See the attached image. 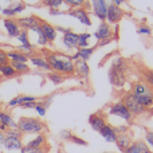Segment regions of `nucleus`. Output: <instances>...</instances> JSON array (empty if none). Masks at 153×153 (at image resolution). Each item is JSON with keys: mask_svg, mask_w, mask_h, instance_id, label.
Instances as JSON below:
<instances>
[{"mask_svg": "<svg viewBox=\"0 0 153 153\" xmlns=\"http://www.w3.org/2000/svg\"><path fill=\"white\" fill-rule=\"evenodd\" d=\"M42 53L50 65L51 71L59 73L65 76L74 75V61L71 59V55L61 51H42Z\"/></svg>", "mask_w": 153, "mask_h": 153, "instance_id": "f257e3e1", "label": "nucleus"}, {"mask_svg": "<svg viewBox=\"0 0 153 153\" xmlns=\"http://www.w3.org/2000/svg\"><path fill=\"white\" fill-rule=\"evenodd\" d=\"M128 73V62L125 58L118 56L113 61L110 69H109V81L114 87H124L126 82Z\"/></svg>", "mask_w": 153, "mask_h": 153, "instance_id": "f03ea898", "label": "nucleus"}, {"mask_svg": "<svg viewBox=\"0 0 153 153\" xmlns=\"http://www.w3.org/2000/svg\"><path fill=\"white\" fill-rule=\"evenodd\" d=\"M18 129L23 134H39L47 130V125L40 118L35 117H20L18 121Z\"/></svg>", "mask_w": 153, "mask_h": 153, "instance_id": "7ed1b4c3", "label": "nucleus"}, {"mask_svg": "<svg viewBox=\"0 0 153 153\" xmlns=\"http://www.w3.org/2000/svg\"><path fill=\"white\" fill-rule=\"evenodd\" d=\"M132 93L144 108H146L148 110L153 108V89L146 83H144L143 81L136 82L132 86Z\"/></svg>", "mask_w": 153, "mask_h": 153, "instance_id": "20e7f679", "label": "nucleus"}, {"mask_svg": "<svg viewBox=\"0 0 153 153\" xmlns=\"http://www.w3.org/2000/svg\"><path fill=\"white\" fill-rule=\"evenodd\" d=\"M121 102L124 103L125 106L128 108V110L130 111V114H132L133 117H138V116H143V114H145L146 111H148V109L144 108L143 105H141L140 102H138V100L134 97V94H133L132 91L126 93V94L122 97Z\"/></svg>", "mask_w": 153, "mask_h": 153, "instance_id": "39448f33", "label": "nucleus"}, {"mask_svg": "<svg viewBox=\"0 0 153 153\" xmlns=\"http://www.w3.org/2000/svg\"><path fill=\"white\" fill-rule=\"evenodd\" d=\"M124 16H125V12H124V10H122L121 7L113 4V3L108 5V11H106V19L105 20L108 22L110 26H113V24H118L122 20Z\"/></svg>", "mask_w": 153, "mask_h": 153, "instance_id": "423d86ee", "label": "nucleus"}, {"mask_svg": "<svg viewBox=\"0 0 153 153\" xmlns=\"http://www.w3.org/2000/svg\"><path fill=\"white\" fill-rule=\"evenodd\" d=\"M109 114H110V116H116V117H118V118H122L126 122H130L133 120V116L130 114V111L128 110V108L121 101L113 103V105L109 108Z\"/></svg>", "mask_w": 153, "mask_h": 153, "instance_id": "0eeeda50", "label": "nucleus"}, {"mask_svg": "<svg viewBox=\"0 0 153 153\" xmlns=\"http://www.w3.org/2000/svg\"><path fill=\"white\" fill-rule=\"evenodd\" d=\"M65 15L73 16V18L76 19V20H79V23H82L83 26H86V27L91 26L90 15H89V12H87L86 8H83V7H81V8H70L69 11L65 12Z\"/></svg>", "mask_w": 153, "mask_h": 153, "instance_id": "6e6552de", "label": "nucleus"}, {"mask_svg": "<svg viewBox=\"0 0 153 153\" xmlns=\"http://www.w3.org/2000/svg\"><path fill=\"white\" fill-rule=\"evenodd\" d=\"M94 36L98 42H102V40H106V39H111V36H113V28H111V26L108 22L103 20V22H101L98 28L95 30Z\"/></svg>", "mask_w": 153, "mask_h": 153, "instance_id": "1a4fd4ad", "label": "nucleus"}, {"mask_svg": "<svg viewBox=\"0 0 153 153\" xmlns=\"http://www.w3.org/2000/svg\"><path fill=\"white\" fill-rule=\"evenodd\" d=\"M3 26H4L5 32H7V35L10 38H18L22 31L20 26L18 24L16 19L13 18H4L3 19Z\"/></svg>", "mask_w": 153, "mask_h": 153, "instance_id": "9d476101", "label": "nucleus"}, {"mask_svg": "<svg viewBox=\"0 0 153 153\" xmlns=\"http://www.w3.org/2000/svg\"><path fill=\"white\" fill-rule=\"evenodd\" d=\"M89 124L93 130L100 132V130L108 124V120H106V116L102 111H97V113H93L91 116L89 117Z\"/></svg>", "mask_w": 153, "mask_h": 153, "instance_id": "9b49d317", "label": "nucleus"}, {"mask_svg": "<svg viewBox=\"0 0 153 153\" xmlns=\"http://www.w3.org/2000/svg\"><path fill=\"white\" fill-rule=\"evenodd\" d=\"M74 74L78 76L79 79H85L87 81L90 76V67L86 61L82 59H76L74 61Z\"/></svg>", "mask_w": 153, "mask_h": 153, "instance_id": "f8f14e48", "label": "nucleus"}, {"mask_svg": "<svg viewBox=\"0 0 153 153\" xmlns=\"http://www.w3.org/2000/svg\"><path fill=\"white\" fill-rule=\"evenodd\" d=\"M40 20H42V19L38 18V16H35V15H30V16H24V18L16 19L18 24L20 26V28L22 30H27V31H31L34 27L39 26Z\"/></svg>", "mask_w": 153, "mask_h": 153, "instance_id": "ddd939ff", "label": "nucleus"}, {"mask_svg": "<svg viewBox=\"0 0 153 153\" xmlns=\"http://www.w3.org/2000/svg\"><path fill=\"white\" fill-rule=\"evenodd\" d=\"M24 10H26V4H24L23 1H13V3H11L8 7L3 8L1 13L5 18H13V16L22 13Z\"/></svg>", "mask_w": 153, "mask_h": 153, "instance_id": "4468645a", "label": "nucleus"}, {"mask_svg": "<svg viewBox=\"0 0 153 153\" xmlns=\"http://www.w3.org/2000/svg\"><path fill=\"white\" fill-rule=\"evenodd\" d=\"M91 10L93 13L103 22L106 19V11H108V3L105 0H91Z\"/></svg>", "mask_w": 153, "mask_h": 153, "instance_id": "2eb2a0df", "label": "nucleus"}, {"mask_svg": "<svg viewBox=\"0 0 153 153\" xmlns=\"http://www.w3.org/2000/svg\"><path fill=\"white\" fill-rule=\"evenodd\" d=\"M133 143V134L132 132H125V133H120V134H117V140H116V145L117 148L120 149L122 153L126 151L128 148L130 146V144Z\"/></svg>", "mask_w": 153, "mask_h": 153, "instance_id": "dca6fc26", "label": "nucleus"}, {"mask_svg": "<svg viewBox=\"0 0 153 153\" xmlns=\"http://www.w3.org/2000/svg\"><path fill=\"white\" fill-rule=\"evenodd\" d=\"M78 39H79V35L73 31V30H70L69 32L63 34L62 43H63V46L67 50H76L78 48Z\"/></svg>", "mask_w": 153, "mask_h": 153, "instance_id": "f3484780", "label": "nucleus"}, {"mask_svg": "<svg viewBox=\"0 0 153 153\" xmlns=\"http://www.w3.org/2000/svg\"><path fill=\"white\" fill-rule=\"evenodd\" d=\"M124 153H152V149L145 140H134Z\"/></svg>", "mask_w": 153, "mask_h": 153, "instance_id": "a211bd4d", "label": "nucleus"}, {"mask_svg": "<svg viewBox=\"0 0 153 153\" xmlns=\"http://www.w3.org/2000/svg\"><path fill=\"white\" fill-rule=\"evenodd\" d=\"M40 28H42L45 36L47 38L48 43H50V45H53L54 40L56 39V35H58V31H56V28L53 26V24L47 23L46 20H40Z\"/></svg>", "mask_w": 153, "mask_h": 153, "instance_id": "6ab92c4d", "label": "nucleus"}, {"mask_svg": "<svg viewBox=\"0 0 153 153\" xmlns=\"http://www.w3.org/2000/svg\"><path fill=\"white\" fill-rule=\"evenodd\" d=\"M23 143H22V138H16V137H7L4 138V144H3V148L8 152H16L20 151L23 148Z\"/></svg>", "mask_w": 153, "mask_h": 153, "instance_id": "aec40b11", "label": "nucleus"}, {"mask_svg": "<svg viewBox=\"0 0 153 153\" xmlns=\"http://www.w3.org/2000/svg\"><path fill=\"white\" fill-rule=\"evenodd\" d=\"M97 46H93V47H85V48H76V51L71 55L73 61H76V59H82V61H89L91 58L93 53L95 51Z\"/></svg>", "mask_w": 153, "mask_h": 153, "instance_id": "412c9836", "label": "nucleus"}, {"mask_svg": "<svg viewBox=\"0 0 153 153\" xmlns=\"http://www.w3.org/2000/svg\"><path fill=\"white\" fill-rule=\"evenodd\" d=\"M98 133H100V134L102 136L103 138H105V141H108V143H116V140H117V132H116V129H114L113 125L106 124L105 126H103Z\"/></svg>", "mask_w": 153, "mask_h": 153, "instance_id": "4be33fe9", "label": "nucleus"}, {"mask_svg": "<svg viewBox=\"0 0 153 153\" xmlns=\"http://www.w3.org/2000/svg\"><path fill=\"white\" fill-rule=\"evenodd\" d=\"M0 125H4L7 129H18V122L5 110H0Z\"/></svg>", "mask_w": 153, "mask_h": 153, "instance_id": "5701e85b", "label": "nucleus"}, {"mask_svg": "<svg viewBox=\"0 0 153 153\" xmlns=\"http://www.w3.org/2000/svg\"><path fill=\"white\" fill-rule=\"evenodd\" d=\"M30 62L32 63V66H35L36 69H40V70H45V71H51V67H50V65H48V62L46 61V58L45 56H42V55H34V56H31V58L28 59Z\"/></svg>", "mask_w": 153, "mask_h": 153, "instance_id": "b1692460", "label": "nucleus"}, {"mask_svg": "<svg viewBox=\"0 0 153 153\" xmlns=\"http://www.w3.org/2000/svg\"><path fill=\"white\" fill-rule=\"evenodd\" d=\"M7 56L10 62H20V63H28V56L19 50H10L7 51Z\"/></svg>", "mask_w": 153, "mask_h": 153, "instance_id": "393cba45", "label": "nucleus"}, {"mask_svg": "<svg viewBox=\"0 0 153 153\" xmlns=\"http://www.w3.org/2000/svg\"><path fill=\"white\" fill-rule=\"evenodd\" d=\"M47 145V136L45 133H39L36 134V137L32 138L31 141L26 144V146L28 148H42V146H46Z\"/></svg>", "mask_w": 153, "mask_h": 153, "instance_id": "a878e982", "label": "nucleus"}, {"mask_svg": "<svg viewBox=\"0 0 153 153\" xmlns=\"http://www.w3.org/2000/svg\"><path fill=\"white\" fill-rule=\"evenodd\" d=\"M31 32H34V34H36V45L38 46H40V47H46L47 45H50L48 43V40H47V38L45 36V34H43V31H42V28H40V24L39 26H36V27H34V28L31 30Z\"/></svg>", "mask_w": 153, "mask_h": 153, "instance_id": "bb28decb", "label": "nucleus"}, {"mask_svg": "<svg viewBox=\"0 0 153 153\" xmlns=\"http://www.w3.org/2000/svg\"><path fill=\"white\" fill-rule=\"evenodd\" d=\"M141 78H143L144 83H146L153 89V69H149V67L141 69Z\"/></svg>", "mask_w": 153, "mask_h": 153, "instance_id": "cd10ccee", "label": "nucleus"}, {"mask_svg": "<svg viewBox=\"0 0 153 153\" xmlns=\"http://www.w3.org/2000/svg\"><path fill=\"white\" fill-rule=\"evenodd\" d=\"M0 75H1V78L11 79V78H15L18 74H16L15 69L11 66V63H8V65H4V66L0 67Z\"/></svg>", "mask_w": 153, "mask_h": 153, "instance_id": "c85d7f7f", "label": "nucleus"}, {"mask_svg": "<svg viewBox=\"0 0 153 153\" xmlns=\"http://www.w3.org/2000/svg\"><path fill=\"white\" fill-rule=\"evenodd\" d=\"M11 66L15 69L16 74L22 75V74H27L31 71V67L28 66V63H20V62H10Z\"/></svg>", "mask_w": 153, "mask_h": 153, "instance_id": "c756f323", "label": "nucleus"}, {"mask_svg": "<svg viewBox=\"0 0 153 153\" xmlns=\"http://www.w3.org/2000/svg\"><path fill=\"white\" fill-rule=\"evenodd\" d=\"M47 79L48 81L53 82V85H61L65 82V79H66V76L59 74V73H55V71H48L47 73Z\"/></svg>", "mask_w": 153, "mask_h": 153, "instance_id": "7c9ffc66", "label": "nucleus"}, {"mask_svg": "<svg viewBox=\"0 0 153 153\" xmlns=\"http://www.w3.org/2000/svg\"><path fill=\"white\" fill-rule=\"evenodd\" d=\"M79 35V39H78V48H85V47H89V40L91 38V34L90 32H81Z\"/></svg>", "mask_w": 153, "mask_h": 153, "instance_id": "2f4dec72", "label": "nucleus"}, {"mask_svg": "<svg viewBox=\"0 0 153 153\" xmlns=\"http://www.w3.org/2000/svg\"><path fill=\"white\" fill-rule=\"evenodd\" d=\"M20 153H48V145L42 146V148H28L24 145L20 149Z\"/></svg>", "mask_w": 153, "mask_h": 153, "instance_id": "473e14b6", "label": "nucleus"}, {"mask_svg": "<svg viewBox=\"0 0 153 153\" xmlns=\"http://www.w3.org/2000/svg\"><path fill=\"white\" fill-rule=\"evenodd\" d=\"M16 39H18V42L20 43V45H30V43H31V40H30V31L22 30L19 36L16 38Z\"/></svg>", "mask_w": 153, "mask_h": 153, "instance_id": "72a5a7b5", "label": "nucleus"}, {"mask_svg": "<svg viewBox=\"0 0 153 153\" xmlns=\"http://www.w3.org/2000/svg\"><path fill=\"white\" fill-rule=\"evenodd\" d=\"M63 4H66L70 8H81V7L85 8L86 0H63Z\"/></svg>", "mask_w": 153, "mask_h": 153, "instance_id": "f704fd0d", "label": "nucleus"}, {"mask_svg": "<svg viewBox=\"0 0 153 153\" xmlns=\"http://www.w3.org/2000/svg\"><path fill=\"white\" fill-rule=\"evenodd\" d=\"M63 0H42V5L47 8H61Z\"/></svg>", "mask_w": 153, "mask_h": 153, "instance_id": "c9c22d12", "label": "nucleus"}, {"mask_svg": "<svg viewBox=\"0 0 153 153\" xmlns=\"http://www.w3.org/2000/svg\"><path fill=\"white\" fill-rule=\"evenodd\" d=\"M18 100H19V106L24 102H36V101H39L36 97H34V95H24V94L18 95Z\"/></svg>", "mask_w": 153, "mask_h": 153, "instance_id": "e433bc0d", "label": "nucleus"}, {"mask_svg": "<svg viewBox=\"0 0 153 153\" xmlns=\"http://www.w3.org/2000/svg\"><path fill=\"white\" fill-rule=\"evenodd\" d=\"M4 134L7 137H16V138H23V136H24L19 129H7Z\"/></svg>", "mask_w": 153, "mask_h": 153, "instance_id": "4c0bfd02", "label": "nucleus"}, {"mask_svg": "<svg viewBox=\"0 0 153 153\" xmlns=\"http://www.w3.org/2000/svg\"><path fill=\"white\" fill-rule=\"evenodd\" d=\"M137 32L140 35H146V36H151L152 35V30L149 28L148 26H145V24H141V26L137 28Z\"/></svg>", "mask_w": 153, "mask_h": 153, "instance_id": "58836bf2", "label": "nucleus"}, {"mask_svg": "<svg viewBox=\"0 0 153 153\" xmlns=\"http://www.w3.org/2000/svg\"><path fill=\"white\" fill-rule=\"evenodd\" d=\"M10 63V59L7 56V51L0 48V67L4 66V65H8Z\"/></svg>", "mask_w": 153, "mask_h": 153, "instance_id": "ea45409f", "label": "nucleus"}, {"mask_svg": "<svg viewBox=\"0 0 153 153\" xmlns=\"http://www.w3.org/2000/svg\"><path fill=\"white\" fill-rule=\"evenodd\" d=\"M145 143L153 151V130H146L145 132Z\"/></svg>", "mask_w": 153, "mask_h": 153, "instance_id": "a19ab883", "label": "nucleus"}, {"mask_svg": "<svg viewBox=\"0 0 153 153\" xmlns=\"http://www.w3.org/2000/svg\"><path fill=\"white\" fill-rule=\"evenodd\" d=\"M71 141L73 144H75V145H81V146H86L87 145V141H85L83 138H81V137H78V136H75V134H73V137H71Z\"/></svg>", "mask_w": 153, "mask_h": 153, "instance_id": "79ce46f5", "label": "nucleus"}, {"mask_svg": "<svg viewBox=\"0 0 153 153\" xmlns=\"http://www.w3.org/2000/svg\"><path fill=\"white\" fill-rule=\"evenodd\" d=\"M35 111H36V113L39 114L40 117H45V114H46V111H47V109H46L45 106L40 103V101H38V102H36V106H35Z\"/></svg>", "mask_w": 153, "mask_h": 153, "instance_id": "37998d69", "label": "nucleus"}, {"mask_svg": "<svg viewBox=\"0 0 153 153\" xmlns=\"http://www.w3.org/2000/svg\"><path fill=\"white\" fill-rule=\"evenodd\" d=\"M53 98H54V94H50V95H47V97H45V98H40L39 101H40V103L47 109L48 106L51 105V102H53Z\"/></svg>", "mask_w": 153, "mask_h": 153, "instance_id": "c03bdc74", "label": "nucleus"}, {"mask_svg": "<svg viewBox=\"0 0 153 153\" xmlns=\"http://www.w3.org/2000/svg\"><path fill=\"white\" fill-rule=\"evenodd\" d=\"M59 137H61L62 140H65V141H70L71 140V137H73V133H71V130L65 129V130H62V132L59 133Z\"/></svg>", "mask_w": 153, "mask_h": 153, "instance_id": "a18cd8bd", "label": "nucleus"}, {"mask_svg": "<svg viewBox=\"0 0 153 153\" xmlns=\"http://www.w3.org/2000/svg\"><path fill=\"white\" fill-rule=\"evenodd\" d=\"M114 129H116L117 134H120V133L129 132V130H130V128L128 126V125H120V126H114Z\"/></svg>", "mask_w": 153, "mask_h": 153, "instance_id": "49530a36", "label": "nucleus"}, {"mask_svg": "<svg viewBox=\"0 0 153 153\" xmlns=\"http://www.w3.org/2000/svg\"><path fill=\"white\" fill-rule=\"evenodd\" d=\"M48 13H50L51 16H59V15H65L63 11H61L59 8H50L48 10Z\"/></svg>", "mask_w": 153, "mask_h": 153, "instance_id": "de8ad7c7", "label": "nucleus"}, {"mask_svg": "<svg viewBox=\"0 0 153 153\" xmlns=\"http://www.w3.org/2000/svg\"><path fill=\"white\" fill-rule=\"evenodd\" d=\"M7 106H8L10 109L18 108V106H19V100H18V97H15V98H12V100H10V102L7 103Z\"/></svg>", "mask_w": 153, "mask_h": 153, "instance_id": "09e8293b", "label": "nucleus"}, {"mask_svg": "<svg viewBox=\"0 0 153 153\" xmlns=\"http://www.w3.org/2000/svg\"><path fill=\"white\" fill-rule=\"evenodd\" d=\"M36 102H38V101H36ZM36 102H24V103H22L19 108H20V109H35Z\"/></svg>", "mask_w": 153, "mask_h": 153, "instance_id": "8fccbe9b", "label": "nucleus"}, {"mask_svg": "<svg viewBox=\"0 0 153 153\" xmlns=\"http://www.w3.org/2000/svg\"><path fill=\"white\" fill-rule=\"evenodd\" d=\"M55 28H56V31L62 32V34H66V32H69L70 30H71V28H65V27H61V26H56Z\"/></svg>", "mask_w": 153, "mask_h": 153, "instance_id": "3c124183", "label": "nucleus"}, {"mask_svg": "<svg viewBox=\"0 0 153 153\" xmlns=\"http://www.w3.org/2000/svg\"><path fill=\"white\" fill-rule=\"evenodd\" d=\"M111 3H113V4H116V5H118V7H121L122 4H125V3H126V0H111Z\"/></svg>", "mask_w": 153, "mask_h": 153, "instance_id": "603ef678", "label": "nucleus"}, {"mask_svg": "<svg viewBox=\"0 0 153 153\" xmlns=\"http://www.w3.org/2000/svg\"><path fill=\"white\" fill-rule=\"evenodd\" d=\"M4 138H5V134L3 132H0V149L3 148V144H4Z\"/></svg>", "mask_w": 153, "mask_h": 153, "instance_id": "864d4df0", "label": "nucleus"}, {"mask_svg": "<svg viewBox=\"0 0 153 153\" xmlns=\"http://www.w3.org/2000/svg\"><path fill=\"white\" fill-rule=\"evenodd\" d=\"M1 11H3V8H1V5H0V12H1Z\"/></svg>", "mask_w": 153, "mask_h": 153, "instance_id": "5fc2aeb1", "label": "nucleus"}, {"mask_svg": "<svg viewBox=\"0 0 153 153\" xmlns=\"http://www.w3.org/2000/svg\"><path fill=\"white\" fill-rule=\"evenodd\" d=\"M103 153H114V152H103Z\"/></svg>", "mask_w": 153, "mask_h": 153, "instance_id": "6e6d98bb", "label": "nucleus"}, {"mask_svg": "<svg viewBox=\"0 0 153 153\" xmlns=\"http://www.w3.org/2000/svg\"><path fill=\"white\" fill-rule=\"evenodd\" d=\"M11 1H18V0H11Z\"/></svg>", "mask_w": 153, "mask_h": 153, "instance_id": "4d7b16f0", "label": "nucleus"}, {"mask_svg": "<svg viewBox=\"0 0 153 153\" xmlns=\"http://www.w3.org/2000/svg\"><path fill=\"white\" fill-rule=\"evenodd\" d=\"M0 78H1V75H0Z\"/></svg>", "mask_w": 153, "mask_h": 153, "instance_id": "13d9d810", "label": "nucleus"}, {"mask_svg": "<svg viewBox=\"0 0 153 153\" xmlns=\"http://www.w3.org/2000/svg\"><path fill=\"white\" fill-rule=\"evenodd\" d=\"M152 15H153V12H152Z\"/></svg>", "mask_w": 153, "mask_h": 153, "instance_id": "bf43d9fd", "label": "nucleus"}, {"mask_svg": "<svg viewBox=\"0 0 153 153\" xmlns=\"http://www.w3.org/2000/svg\"><path fill=\"white\" fill-rule=\"evenodd\" d=\"M0 153H1V152H0Z\"/></svg>", "mask_w": 153, "mask_h": 153, "instance_id": "052dcab7", "label": "nucleus"}]
</instances>
